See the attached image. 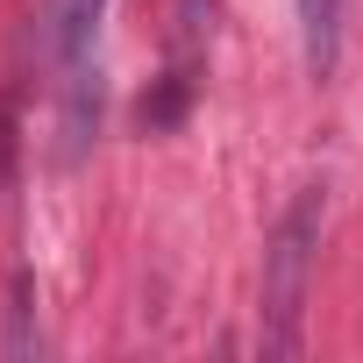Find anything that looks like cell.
Instances as JSON below:
<instances>
[{"label": "cell", "mask_w": 363, "mask_h": 363, "mask_svg": "<svg viewBox=\"0 0 363 363\" xmlns=\"http://www.w3.org/2000/svg\"><path fill=\"white\" fill-rule=\"evenodd\" d=\"M299 8V50L313 79H335L342 65V0H292Z\"/></svg>", "instance_id": "3"}, {"label": "cell", "mask_w": 363, "mask_h": 363, "mask_svg": "<svg viewBox=\"0 0 363 363\" xmlns=\"http://www.w3.org/2000/svg\"><path fill=\"white\" fill-rule=\"evenodd\" d=\"M100 15H107V0H50V8H43V57H50L57 72H72V65L93 50Z\"/></svg>", "instance_id": "2"}, {"label": "cell", "mask_w": 363, "mask_h": 363, "mask_svg": "<svg viewBox=\"0 0 363 363\" xmlns=\"http://www.w3.org/2000/svg\"><path fill=\"white\" fill-rule=\"evenodd\" d=\"M313 250H320V186L292 193V207L271 228L264 250V356H292L299 349V320H306V285H313Z\"/></svg>", "instance_id": "1"}]
</instances>
